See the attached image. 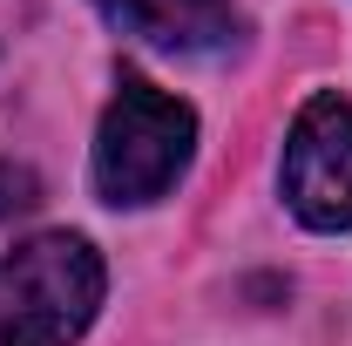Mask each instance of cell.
Wrapping results in <instances>:
<instances>
[{"instance_id":"6da1fadb","label":"cell","mask_w":352,"mask_h":346,"mask_svg":"<svg viewBox=\"0 0 352 346\" xmlns=\"http://www.w3.org/2000/svg\"><path fill=\"white\" fill-rule=\"evenodd\" d=\"M102 305V258L75 231H41L0 258V346H75Z\"/></svg>"},{"instance_id":"7a4b0ae2","label":"cell","mask_w":352,"mask_h":346,"mask_svg":"<svg viewBox=\"0 0 352 346\" xmlns=\"http://www.w3.org/2000/svg\"><path fill=\"white\" fill-rule=\"evenodd\" d=\"M190 150H197L190 102L163 95L142 75H122L109 116H102V136H95V190L109 204H156L183 176Z\"/></svg>"},{"instance_id":"3957f363","label":"cell","mask_w":352,"mask_h":346,"mask_svg":"<svg viewBox=\"0 0 352 346\" xmlns=\"http://www.w3.org/2000/svg\"><path fill=\"white\" fill-rule=\"evenodd\" d=\"M285 204L311 231H352V102L311 95L285 136Z\"/></svg>"},{"instance_id":"277c9868","label":"cell","mask_w":352,"mask_h":346,"mask_svg":"<svg viewBox=\"0 0 352 346\" xmlns=\"http://www.w3.org/2000/svg\"><path fill=\"white\" fill-rule=\"evenodd\" d=\"M122 34L170 54H217L237 41V7L230 0H95Z\"/></svg>"},{"instance_id":"5b68a950","label":"cell","mask_w":352,"mask_h":346,"mask_svg":"<svg viewBox=\"0 0 352 346\" xmlns=\"http://www.w3.org/2000/svg\"><path fill=\"white\" fill-rule=\"evenodd\" d=\"M34 204H41V176L28 170V163H14V156H0V224L34 211Z\"/></svg>"}]
</instances>
